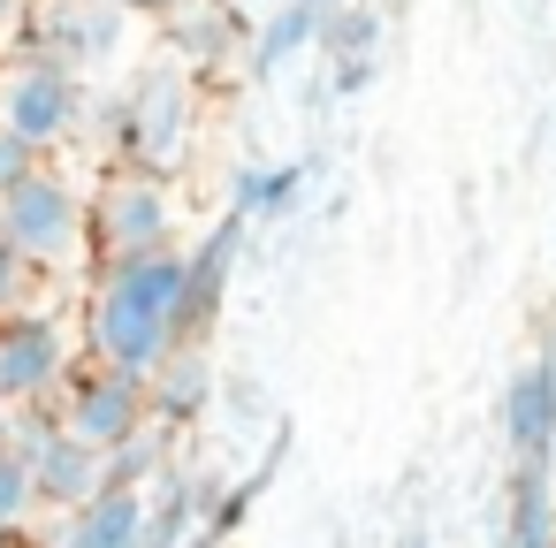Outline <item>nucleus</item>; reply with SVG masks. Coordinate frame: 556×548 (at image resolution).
<instances>
[{
	"label": "nucleus",
	"mask_w": 556,
	"mask_h": 548,
	"mask_svg": "<svg viewBox=\"0 0 556 548\" xmlns=\"http://www.w3.org/2000/svg\"><path fill=\"white\" fill-rule=\"evenodd\" d=\"M85 343L92 366L123 373L146 388V373L184 351V252H138V259H100L92 305H85Z\"/></svg>",
	"instance_id": "f257e3e1"
},
{
	"label": "nucleus",
	"mask_w": 556,
	"mask_h": 548,
	"mask_svg": "<svg viewBox=\"0 0 556 548\" xmlns=\"http://www.w3.org/2000/svg\"><path fill=\"white\" fill-rule=\"evenodd\" d=\"M85 237L100 259H138V252H168L176 244V191L153 168H115L100 183V199L85 206Z\"/></svg>",
	"instance_id": "f03ea898"
},
{
	"label": "nucleus",
	"mask_w": 556,
	"mask_h": 548,
	"mask_svg": "<svg viewBox=\"0 0 556 548\" xmlns=\"http://www.w3.org/2000/svg\"><path fill=\"white\" fill-rule=\"evenodd\" d=\"M0 244H16L39 275L47 267H70L85 252V206H77V191L47 161L0 191Z\"/></svg>",
	"instance_id": "7ed1b4c3"
},
{
	"label": "nucleus",
	"mask_w": 556,
	"mask_h": 548,
	"mask_svg": "<svg viewBox=\"0 0 556 548\" xmlns=\"http://www.w3.org/2000/svg\"><path fill=\"white\" fill-rule=\"evenodd\" d=\"M77 115H85V85H77L70 62H54L39 47L16 54V62H0V130L9 138L47 153V145H62L77 130Z\"/></svg>",
	"instance_id": "20e7f679"
},
{
	"label": "nucleus",
	"mask_w": 556,
	"mask_h": 548,
	"mask_svg": "<svg viewBox=\"0 0 556 548\" xmlns=\"http://www.w3.org/2000/svg\"><path fill=\"white\" fill-rule=\"evenodd\" d=\"M47 404H54L47 419H54L70 442L100 449V457H115L123 442H138V434L153 426L146 388H138V381H123V373H108V366H70V373H62V388H54Z\"/></svg>",
	"instance_id": "39448f33"
},
{
	"label": "nucleus",
	"mask_w": 556,
	"mask_h": 548,
	"mask_svg": "<svg viewBox=\"0 0 556 548\" xmlns=\"http://www.w3.org/2000/svg\"><path fill=\"white\" fill-rule=\"evenodd\" d=\"M70 373V335L39 313H9L0 320V404L39 411Z\"/></svg>",
	"instance_id": "423d86ee"
},
{
	"label": "nucleus",
	"mask_w": 556,
	"mask_h": 548,
	"mask_svg": "<svg viewBox=\"0 0 556 548\" xmlns=\"http://www.w3.org/2000/svg\"><path fill=\"white\" fill-rule=\"evenodd\" d=\"M123 138H130V168H168L176 153H184V123H191V85H184V69H146L138 85H130V100H123Z\"/></svg>",
	"instance_id": "0eeeda50"
},
{
	"label": "nucleus",
	"mask_w": 556,
	"mask_h": 548,
	"mask_svg": "<svg viewBox=\"0 0 556 548\" xmlns=\"http://www.w3.org/2000/svg\"><path fill=\"white\" fill-rule=\"evenodd\" d=\"M47 548H153V495L146 487H100L92 502L62 510Z\"/></svg>",
	"instance_id": "6e6552de"
},
{
	"label": "nucleus",
	"mask_w": 556,
	"mask_h": 548,
	"mask_svg": "<svg viewBox=\"0 0 556 548\" xmlns=\"http://www.w3.org/2000/svg\"><path fill=\"white\" fill-rule=\"evenodd\" d=\"M130 16H123V0H47L39 9V54L54 62H108L123 47Z\"/></svg>",
	"instance_id": "1a4fd4ad"
},
{
	"label": "nucleus",
	"mask_w": 556,
	"mask_h": 548,
	"mask_svg": "<svg viewBox=\"0 0 556 548\" xmlns=\"http://www.w3.org/2000/svg\"><path fill=\"white\" fill-rule=\"evenodd\" d=\"M237 244H244V221L229 214L199 252H184V335L191 343L222 320V297H229V275H237Z\"/></svg>",
	"instance_id": "9d476101"
},
{
	"label": "nucleus",
	"mask_w": 556,
	"mask_h": 548,
	"mask_svg": "<svg viewBox=\"0 0 556 548\" xmlns=\"http://www.w3.org/2000/svg\"><path fill=\"white\" fill-rule=\"evenodd\" d=\"M503 434L526 464L548 457V442H556V366L548 358H533L503 381Z\"/></svg>",
	"instance_id": "9b49d317"
},
{
	"label": "nucleus",
	"mask_w": 556,
	"mask_h": 548,
	"mask_svg": "<svg viewBox=\"0 0 556 548\" xmlns=\"http://www.w3.org/2000/svg\"><path fill=\"white\" fill-rule=\"evenodd\" d=\"M313 39H320V0H282V9L260 24V39H252V69H282V62H298Z\"/></svg>",
	"instance_id": "f8f14e48"
},
{
	"label": "nucleus",
	"mask_w": 556,
	"mask_h": 548,
	"mask_svg": "<svg viewBox=\"0 0 556 548\" xmlns=\"http://www.w3.org/2000/svg\"><path fill=\"white\" fill-rule=\"evenodd\" d=\"M305 191V168L282 161V168H244L237 176V221H282Z\"/></svg>",
	"instance_id": "ddd939ff"
},
{
	"label": "nucleus",
	"mask_w": 556,
	"mask_h": 548,
	"mask_svg": "<svg viewBox=\"0 0 556 548\" xmlns=\"http://www.w3.org/2000/svg\"><path fill=\"white\" fill-rule=\"evenodd\" d=\"M31 518H39L31 472H24V457H9V449H0V540H9V533H24Z\"/></svg>",
	"instance_id": "4468645a"
},
{
	"label": "nucleus",
	"mask_w": 556,
	"mask_h": 548,
	"mask_svg": "<svg viewBox=\"0 0 556 548\" xmlns=\"http://www.w3.org/2000/svg\"><path fill=\"white\" fill-rule=\"evenodd\" d=\"M31 290H39V267H31L16 244H0V320L24 313V305H31Z\"/></svg>",
	"instance_id": "2eb2a0df"
},
{
	"label": "nucleus",
	"mask_w": 556,
	"mask_h": 548,
	"mask_svg": "<svg viewBox=\"0 0 556 548\" xmlns=\"http://www.w3.org/2000/svg\"><path fill=\"white\" fill-rule=\"evenodd\" d=\"M31 168H39V153H31L24 138H9V130H0V191H9L16 176H31Z\"/></svg>",
	"instance_id": "dca6fc26"
},
{
	"label": "nucleus",
	"mask_w": 556,
	"mask_h": 548,
	"mask_svg": "<svg viewBox=\"0 0 556 548\" xmlns=\"http://www.w3.org/2000/svg\"><path fill=\"white\" fill-rule=\"evenodd\" d=\"M138 9H146V16H176L184 0H123V16H138Z\"/></svg>",
	"instance_id": "f3484780"
},
{
	"label": "nucleus",
	"mask_w": 556,
	"mask_h": 548,
	"mask_svg": "<svg viewBox=\"0 0 556 548\" xmlns=\"http://www.w3.org/2000/svg\"><path fill=\"white\" fill-rule=\"evenodd\" d=\"M9 16H24V0H0V24H9Z\"/></svg>",
	"instance_id": "a211bd4d"
},
{
	"label": "nucleus",
	"mask_w": 556,
	"mask_h": 548,
	"mask_svg": "<svg viewBox=\"0 0 556 548\" xmlns=\"http://www.w3.org/2000/svg\"><path fill=\"white\" fill-rule=\"evenodd\" d=\"M0 434H9V419H0Z\"/></svg>",
	"instance_id": "6ab92c4d"
}]
</instances>
